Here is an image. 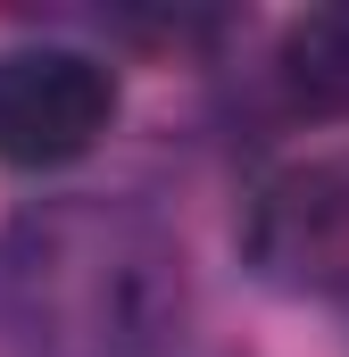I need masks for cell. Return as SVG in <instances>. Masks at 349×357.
Listing matches in <instances>:
<instances>
[{"mask_svg": "<svg viewBox=\"0 0 349 357\" xmlns=\"http://www.w3.org/2000/svg\"><path fill=\"white\" fill-rule=\"evenodd\" d=\"M0 266L17 333L50 357H158L183 307L158 233L117 208H59L25 225Z\"/></svg>", "mask_w": 349, "mask_h": 357, "instance_id": "1", "label": "cell"}, {"mask_svg": "<svg viewBox=\"0 0 349 357\" xmlns=\"http://www.w3.org/2000/svg\"><path fill=\"white\" fill-rule=\"evenodd\" d=\"M117 116V75L84 50H8L0 59V158L67 167Z\"/></svg>", "mask_w": 349, "mask_h": 357, "instance_id": "2", "label": "cell"}, {"mask_svg": "<svg viewBox=\"0 0 349 357\" xmlns=\"http://www.w3.org/2000/svg\"><path fill=\"white\" fill-rule=\"evenodd\" d=\"M250 250L283 282H333L349 266V183L325 167H291L250 199Z\"/></svg>", "mask_w": 349, "mask_h": 357, "instance_id": "3", "label": "cell"}, {"mask_svg": "<svg viewBox=\"0 0 349 357\" xmlns=\"http://www.w3.org/2000/svg\"><path fill=\"white\" fill-rule=\"evenodd\" d=\"M283 84L316 116H349V8H308L283 33Z\"/></svg>", "mask_w": 349, "mask_h": 357, "instance_id": "4", "label": "cell"}]
</instances>
